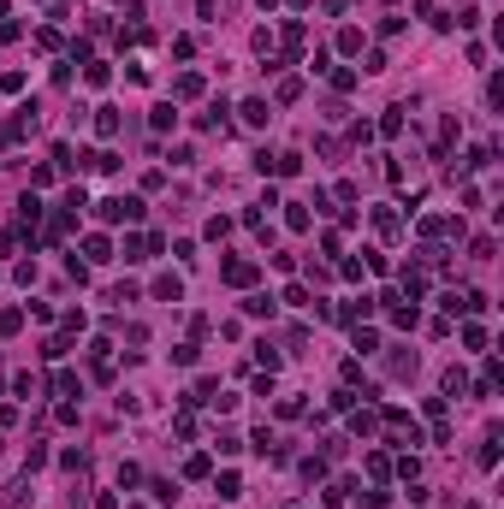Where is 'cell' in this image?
Listing matches in <instances>:
<instances>
[{
    "label": "cell",
    "mask_w": 504,
    "mask_h": 509,
    "mask_svg": "<svg viewBox=\"0 0 504 509\" xmlns=\"http://www.w3.org/2000/svg\"><path fill=\"white\" fill-rule=\"evenodd\" d=\"M95 214H101L107 225H137V219H143V202H137V196H107V202H95Z\"/></svg>",
    "instance_id": "1"
},
{
    "label": "cell",
    "mask_w": 504,
    "mask_h": 509,
    "mask_svg": "<svg viewBox=\"0 0 504 509\" xmlns=\"http://www.w3.org/2000/svg\"><path fill=\"white\" fill-rule=\"evenodd\" d=\"M220 273H225V284H237V291H243V284H255V267H250V261H225Z\"/></svg>",
    "instance_id": "2"
},
{
    "label": "cell",
    "mask_w": 504,
    "mask_h": 509,
    "mask_svg": "<svg viewBox=\"0 0 504 509\" xmlns=\"http://www.w3.org/2000/svg\"><path fill=\"white\" fill-rule=\"evenodd\" d=\"M196 95H202V77H196V72H184V77L172 83V101H196Z\"/></svg>",
    "instance_id": "3"
},
{
    "label": "cell",
    "mask_w": 504,
    "mask_h": 509,
    "mask_svg": "<svg viewBox=\"0 0 504 509\" xmlns=\"http://www.w3.org/2000/svg\"><path fill=\"white\" fill-rule=\"evenodd\" d=\"M237 113H243V125H267V118H273V113H267V101H261V95H250V101L237 107Z\"/></svg>",
    "instance_id": "4"
},
{
    "label": "cell",
    "mask_w": 504,
    "mask_h": 509,
    "mask_svg": "<svg viewBox=\"0 0 504 509\" xmlns=\"http://www.w3.org/2000/svg\"><path fill=\"white\" fill-rule=\"evenodd\" d=\"M148 125H154V131H172V125H178V107H172V101H161L154 113H148Z\"/></svg>",
    "instance_id": "5"
},
{
    "label": "cell",
    "mask_w": 504,
    "mask_h": 509,
    "mask_svg": "<svg viewBox=\"0 0 504 509\" xmlns=\"http://www.w3.org/2000/svg\"><path fill=\"white\" fill-rule=\"evenodd\" d=\"M154 296H161V302H178V296H184V284H178L172 273H161V278H154Z\"/></svg>",
    "instance_id": "6"
},
{
    "label": "cell",
    "mask_w": 504,
    "mask_h": 509,
    "mask_svg": "<svg viewBox=\"0 0 504 509\" xmlns=\"http://www.w3.org/2000/svg\"><path fill=\"white\" fill-rule=\"evenodd\" d=\"M83 255H89L95 267H101V261H113V243H107V237H89V243H83Z\"/></svg>",
    "instance_id": "7"
},
{
    "label": "cell",
    "mask_w": 504,
    "mask_h": 509,
    "mask_svg": "<svg viewBox=\"0 0 504 509\" xmlns=\"http://www.w3.org/2000/svg\"><path fill=\"white\" fill-rule=\"evenodd\" d=\"M273 172H279V178H296V172H303V154H273Z\"/></svg>",
    "instance_id": "8"
},
{
    "label": "cell",
    "mask_w": 504,
    "mask_h": 509,
    "mask_svg": "<svg viewBox=\"0 0 504 509\" xmlns=\"http://www.w3.org/2000/svg\"><path fill=\"white\" fill-rule=\"evenodd\" d=\"M95 131H101V136H119V107H101V113H95Z\"/></svg>",
    "instance_id": "9"
},
{
    "label": "cell",
    "mask_w": 504,
    "mask_h": 509,
    "mask_svg": "<svg viewBox=\"0 0 504 509\" xmlns=\"http://www.w3.org/2000/svg\"><path fill=\"white\" fill-rule=\"evenodd\" d=\"M243 314H255V320H273V296H250V302H243Z\"/></svg>",
    "instance_id": "10"
},
{
    "label": "cell",
    "mask_w": 504,
    "mask_h": 509,
    "mask_svg": "<svg viewBox=\"0 0 504 509\" xmlns=\"http://www.w3.org/2000/svg\"><path fill=\"white\" fill-rule=\"evenodd\" d=\"M18 219H24V225H36V219H42V202H36V189H30L24 202H18Z\"/></svg>",
    "instance_id": "11"
},
{
    "label": "cell",
    "mask_w": 504,
    "mask_h": 509,
    "mask_svg": "<svg viewBox=\"0 0 504 509\" xmlns=\"http://www.w3.org/2000/svg\"><path fill=\"white\" fill-rule=\"evenodd\" d=\"M214 492H220V497H243V480H237V474H220V480H214Z\"/></svg>",
    "instance_id": "12"
},
{
    "label": "cell",
    "mask_w": 504,
    "mask_h": 509,
    "mask_svg": "<svg viewBox=\"0 0 504 509\" xmlns=\"http://www.w3.org/2000/svg\"><path fill=\"white\" fill-rule=\"evenodd\" d=\"M285 225H291V231H309V207H303V202H291V214H285Z\"/></svg>",
    "instance_id": "13"
},
{
    "label": "cell",
    "mask_w": 504,
    "mask_h": 509,
    "mask_svg": "<svg viewBox=\"0 0 504 509\" xmlns=\"http://www.w3.org/2000/svg\"><path fill=\"white\" fill-rule=\"evenodd\" d=\"M469 391V379H463V367H451V373H445V397H463Z\"/></svg>",
    "instance_id": "14"
},
{
    "label": "cell",
    "mask_w": 504,
    "mask_h": 509,
    "mask_svg": "<svg viewBox=\"0 0 504 509\" xmlns=\"http://www.w3.org/2000/svg\"><path fill=\"white\" fill-rule=\"evenodd\" d=\"M374 225H380V237H398V214H392V207H380V214H374Z\"/></svg>",
    "instance_id": "15"
},
{
    "label": "cell",
    "mask_w": 504,
    "mask_h": 509,
    "mask_svg": "<svg viewBox=\"0 0 504 509\" xmlns=\"http://www.w3.org/2000/svg\"><path fill=\"white\" fill-rule=\"evenodd\" d=\"M398 131H403V107H392V113L380 118V136H398Z\"/></svg>",
    "instance_id": "16"
},
{
    "label": "cell",
    "mask_w": 504,
    "mask_h": 509,
    "mask_svg": "<svg viewBox=\"0 0 504 509\" xmlns=\"http://www.w3.org/2000/svg\"><path fill=\"white\" fill-rule=\"evenodd\" d=\"M18 326H24V314H18V308H0V332L12 337V332H18Z\"/></svg>",
    "instance_id": "17"
},
{
    "label": "cell",
    "mask_w": 504,
    "mask_h": 509,
    "mask_svg": "<svg viewBox=\"0 0 504 509\" xmlns=\"http://www.w3.org/2000/svg\"><path fill=\"white\" fill-rule=\"evenodd\" d=\"M339 48L344 54H362V30H339Z\"/></svg>",
    "instance_id": "18"
},
{
    "label": "cell",
    "mask_w": 504,
    "mask_h": 509,
    "mask_svg": "<svg viewBox=\"0 0 504 509\" xmlns=\"http://www.w3.org/2000/svg\"><path fill=\"white\" fill-rule=\"evenodd\" d=\"M350 426H356V433H374V426H380V415H374V408H362V415H350Z\"/></svg>",
    "instance_id": "19"
},
{
    "label": "cell",
    "mask_w": 504,
    "mask_h": 509,
    "mask_svg": "<svg viewBox=\"0 0 504 509\" xmlns=\"http://www.w3.org/2000/svg\"><path fill=\"white\" fill-rule=\"evenodd\" d=\"M285 302H291V308H314V302H309V291H303V284H285Z\"/></svg>",
    "instance_id": "20"
}]
</instances>
